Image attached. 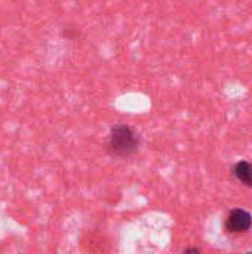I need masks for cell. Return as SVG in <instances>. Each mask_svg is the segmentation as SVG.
<instances>
[{"label":"cell","instance_id":"cell-1","mask_svg":"<svg viewBox=\"0 0 252 254\" xmlns=\"http://www.w3.org/2000/svg\"><path fill=\"white\" fill-rule=\"evenodd\" d=\"M141 144L140 134L126 124H117L111 127L107 141L105 150L110 156L117 159H128L134 156Z\"/></svg>","mask_w":252,"mask_h":254},{"label":"cell","instance_id":"cell-2","mask_svg":"<svg viewBox=\"0 0 252 254\" xmlns=\"http://www.w3.org/2000/svg\"><path fill=\"white\" fill-rule=\"evenodd\" d=\"M252 228V214L244 208L232 210L224 222V229L227 234L241 235L248 232Z\"/></svg>","mask_w":252,"mask_h":254},{"label":"cell","instance_id":"cell-3","mask_svg":"<svg viewBox=\"0 0 252 254\" xmlns=\"http://www.w3.org/2000/svg\"><path fill=\"white\" fill-rule=\"evenodd\" d=\"M233 177L244 186L252 189V162L250 161H239L232 167Z\"/></svg>","mask_w":252,"mask_h":254},{"label":"cell","instance_id":"cell-4","mask_svg":"<svg viewBox=\"0 0 252 254\" xmlns=\"http://www.w3.org/2000/svg\"><path fill=\"white\" fill-rule=\"evenodd\" d=\"M184 253H201V249H186Z\"/></svg>","mask_w":252,"mask_h":254}]
</instances>
